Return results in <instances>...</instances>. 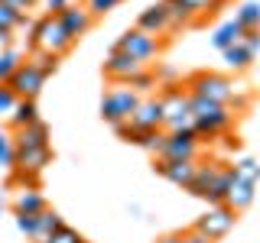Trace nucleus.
<instances>
[{"mask_svg":"<svg viewBox=\"0 0 260 243\" xmlns=\"http://www.w3.org/2000/svg\"><path fill=\"white\" fill-rule=\"evenodd\" d=\"M156 243H182V237L179 233H162V237H156Z\"/></svg>","mask_w":260,"mask_h":243,"instance_id":"41","label":"nucleus"},{"mask_svg":"<svg viewBox=\"0 0 260 243\" xmlns=\"http://www.w3.org/2000/svg\"><path fill=\"white\" fill-rule=\"evenodd\" d=\"M254 188H257V185H247V182H241V178H234V182H231V188H228V198H224V205L231 208L234 214L247 211L250 205H254Z\"/></svg>","mask_w":260,"mask_h":243,"instance_id":"17","label":"nucleus"},{"mask_svg":"<svg viewBox=\"0 0 260 243\" xmlns=\"http://www.w3.org/2000/svg\"><path fill=\"white\" fill-rule=\"evenodd\" d=\"M32 124H39L36 101H16V107L10 110V127L13 130H23V127H32Z\"/></svg>","mask_w":260,"mask_h":243,"instance_id":"20","label":"nucleus"},{"mask_svg":"<svg viewBox=\"0 0 260 243\" xmlns=\"http://www.w3.org/2000/svg\"><path fill=\"white\" fill-rule=\"evenodd\" d=\"M114 49H117V52H124V55H130V59H137L140 65H150L159 55L162 46H159L156 36H150V32H143V29L134 26V29H127L124 36L114 43Z\"/></svg>","mask_w":260,"mask_h":243,"instance_id":"6","label":"nucleus"},{"mask_svg":"<svg viewBox=\"0 0 260 243\" xmlns=\"http://www.w3.org/2000/svg\"><path fill=\"white\" fill-rule=\"evenodd\" d=\"M179 4H182L185 10H189L195 20L202 23V20H208V16H215V13L228 4V0H179Z\"/></svg>","mask_w":260,"mask_h":243,"instance_id":"23","label":"nucleus"},{"mask_svg":"<svg viewBox=\"0 0 260 243\" xmlns=\"http://www.w3.org/2000/svg\"><path fill=\"white\" fill-rule=\"evenodd\" d=\"M46 198L39 188H23L20 194H16L13 201V214H39V211H46Z\"/></svg>","mask_w":260,"mask_h":243,"instance_id":"19","label":"nucleus"},{"mask_svg":"<svg viewBox=\"0 0 260 243\" xmlns=\"http://www.w3.org/2000/svg\"><path fill=\"white\" fill-rule=\"evenodd\" d=\"M39 146H49V127L39 120L32 127H23L16 130L13 136V149H39Z\"/></svg>","mask_w":260,"mask_h":243,"instance_id":"16","label":"nucleus"},{"mask_svg":"<svg viewBox=\"0 0 260 243\" xmlns=\"http://www.w3.org/2000/svg\"><path fill=\"white\" fill-rule=\"evenodd\" d=\"M231 182H234L231 162H221V159L195 162V175H192V182L185 185V191L195 194V198H202V201H208V205H224Z\"/></svg>","mask_w":260,"mask_h":243,"instance_id":"2","label":"nucleus"},{"mask_svg":"<svg viewBox=\"0 0 260 243\" xmlns=\"http://www.w3.org/2000/svg\"><path fill=\"white\" fill-rule=\"evenodd\" d=\"M7 4H10L13 10H20V13H29V10L39 7V0H7Z\"/></svg>","mask_w":260,"mask_h":243,"instance_id":"39","label":"nucleus"},{"mask_svg":"<svg viewBox=\"0 0 260 243\" xmlns=\"http://www.w3.org/2000/svg\"><path fill=\"white\" fill-rule=\"evenodd\" d=\"M179 237H182V243H211L205 233H199L195 227H189V230H179Z\"/></svg>","mask_w":260,"mask_h":243,"instance_id":"38","label":"nucleus"},{"mask_svg":"<svg viewBox=\"0 0 260 243\" xmlns=\"http://www.w3.org/2000/svg\"><path fill=\"white\" fill-rule=\"evenodd\" d=\"M120 4V0H88V13H91L94 16V20H98V16H104V13H111L114 10V7H117Z\"/></svg>","mask_w":260,"mask_h":243,"instance_id":"32","label":"nucleus"},{"mask_svg":"<svg viewBox=\"0 0 260 243\" xmlns=\"http://www.w3.org/2000/svg\"><path fill=\"white\" fill-rule=\"evenodd\" d=\"M224 62L231 65L234 71H247L250 68V62H254V52H250L244 43H238V46H231V49H224Z\"/></svg>","mask_w":260,"mask_h":243,"instance_id":"24","label":"nucleus"},{"mask_svg":"<svg viewBox=\"0 0 260 243\" xmlns=\"http://www.w3.org/2000/svg\"><path fill=\"white\" fill-rule=\"evenodd\" d=\"M153 75H156V85H159V81L176 85V68H173V65H156V68H153Z\"/></svg>","mask_w":260,"mask_h":243,"instance_id":"36","label":"nucleus"},{"mask_svg":"<svg viewBox=\"0 0 260 243\" xmlns=\"http://www.w3.org/2000/svg\"><path fill=\"white\" fill-rule=\"evenodd\" d=\"M199 146H202V140L192 133V130H176V133H166V140H162L156 159H189V162H199Z\"/></svg>","mask_w":260,"mask_h":243,"instance_id":"9","label":"nucleus"},{"mask_svg":"<svg viewBox=\"0 0 260 243\" xmlns=\"http://www.w3.org/2000/svg\"><path fill=\"white\" fill-rule=\"evenodd\" d=\"M23 23H29L26 20V13H20V10H13L7 0H0V29H16V26H23Z\"/></svg>","mask_w":260,"mask_h":243,"instance_id":"27","label":"nucleus"},{"mask_svg":"<svg viewBox=\"0 0 260 243\" xmlns=\"http://www.w3.org/2000/svg\"><path fill=\"white\" fill-rule=\"evenodd\" d=\"M159 107H162V130L176 133V130H192V110H189V91L182 85H162Z\"/></svg>","mask_w":260,"mask_h":243,"instance_id":"5","label":"nucleus"},{"mask_svg":"<svg viewBox=\"0 0 260 243\" xmlns=\"http://www.w3.org/2000/svg\"><path fill=\"white\" fill-rule=\"evenodd\" d=\"M0 211H4V194H0Z\"/></svg>","mask_w":260,"mask_h":243,"instance_id":"42","label":"nucleus"},{"mask_svg":"<svg viewBox=\"0 0 260 243\" xmlns=\"http://www.w3.org/2000/svg\"><path fill=\"white\" fill-rule=\"evenodd\" d=\"M43 85H46V75L32 62H23L20 68L13 71V78L7 81V88L16 94V101H36L39 91H43Z\"/></svg>","mask_w":260,"mask_h":243,"instance_id":"10","label":"nucleus"},{"mask_svg":"<svg viewBox=\"0 0 260 243\" xmlns=\"http://www.w3.org/2000/svg\"><path fill=\"white\" fill-rule=\"evenodd\" d=\"M234 224H238V214H234L228 205H208V211H205V214H202L192 227H195L199 233H205V237L215 243V240L228 237Z\"/></svg>","mask_w":260,"mask_h":243,"instance_id":"8","label":"nucleus"},{"mask_svg":"<svg viewBox=\"0 0 260 243\" xmlns=\"http://www.w3.org/2000/svg\"><path fill=\"white\" fill-rule=\"evenodd\" d=\"M32 65H36L39 71L49 78V75H55L59 71V55H49V52H32V59H29Z\"/></svg>","mask_w":260,"mask_h":243,"instance_id":"29","label":"nucleus"},{"mask_svg":"<svg viewBox=\"0 0 260 243\" xmlns=\"http://www.w3.org/2000/svg\"><path fill=\"white\" fill-rule=\"evenodd\" d=\"M59 20H62L65 32H69V36L75 39V43H78V39H81L88 29L94 26V16L88 13V7H72V4H69V7H65V10L59 13Z\"/></svg>","mask_w":260,"mask_h":243,"instance_id":"15","label":"nucleus"},{"mask_svg":"<svg viewBox=\"0 0 260 243\" xmlns=\"http://www.w3.org/2000/svg\"><path fill=\"white\" fill-rule=\"evenodd\" d=\"M62 224H65V221H62L59 214H55L52 208L39 211V214H36V240H32V243H43V240L49 237V233H55V230H59Z\"/></svg>","mask_w":260,"mask_h":243,"instance_id":"21","label":"nucleus"},{"mask_svg":"<svg viewBox=\"0 0 260 243\" xmlns=\"http://www.w3.org/2000/svg\"><path fill=\"white\" fill-rule=\"evenodd\" d=\"M146 65H140L137 59H130V55L117 52V49H111L108 59H104V78L114 81V85H127L130 78L137 75V71H143Z\"/></svg>","mask_w":260,"mask_h":243,"instance_id":"11","label":"nucleus"},{"mask_svg":"<svg viewBox=\"0 0 260 243\" xmlns=\"http://www.w3.org/2000/svg\"><path fill=\"white\" fill-rule=\"evenodd\" d=\"M0 133H4V127H0Z\"/></svg>","mask_w":260,"mask_h":243,"instance_id":"43","label":"nucleus"},{"mask_svg":"<svg viewBox=\"0 0 260 243\" xmlns=\"http://www.w3.org/2000/svg\"><path fill=\"white\" fill-rule=\"evenodd\" d=\"M241 43L257 55V52H260V29H244V39H241Z\"/></svg>","mask_w":260,"mask_h":243,"instance_id":"37","label":"nucleus"},{"mask_svg":"<svg viewBox=\"0 0 260 243\" xmlns=\"http://www.w3.org/2000/svg\"><path fill=\"white\" fill-rule=\"evenodd\" d=\"M153 172L159 178H166V182L179 185V188H185L195 175V162H189V159H156L153 162Z\"/></svg>","mask_w":260,"mask_h":243,"instance_id":"12","label":"nucleus"},{"mask_svg":"<svg viewBox=\"0 0 260 243\" xmlns=\"http://www.w3.org/2000/svg\"><path fill=\"white\" fill-rule=\"evenodd\" d=\"M231 172H234V178H241V182L257 185L260 182V162L250 159V156H241V159L231 162Z\"/></svg>","mask_w":260,"mask_h":243,"instance_id":"22","label":"nucleus"},{"mask_svg":"<svg viewBox=\"0 0 260 243\" xmlns=\"http://www.w3.org/2000/svg\"><path fill=\"white\" fill-rule=\"evenodd\" d=\"M20 65H23V55L16 52V49H4V52H0V85H7Z\"/></svg>","mask_w":260,"mask_h":243,"instance_id":"26","label":"nucleus"},{"mask_svg":"<svg viewBox=\"0 0 260 243\" xmlns=\"http://www.w3.org/2000/svg\"><path fill=\"white\" fill-rule=\"evenodd\" d=\"M16 107V94L7 85H0V113H10Z\"/></svg>","mask_w":260,"mask_h":243,"instance_id":"35","label":"nucleus"},{"mask_svg":"<svg viewBox=\"0 0 260 243\" xmlns=\"http://www.w3.org/2000/svg\"><path fill=\"white\" fill-rule=\"evenodd\" d=\"M127 124L137 127V130H162V107H159V97H140V104H137V110L130 113Z\"/></svg>","mask_w":260,"mask_h":243,"instance_id":"13","label":"nucleus"},{"mask_svg":"<svg viewBox=\"0 0 260 243\" xmlns=\"http://www.w3.org/2000/svg\"><path fill=\"white\" fill-rule=\"evenodd\" d=\"M137 29L150 32V36H166V32H173V20H169L166 4H153V7H146V10L137 16Z\"/></svg>","mask_w":260,"mask_h":243,"instance_id":"14","label":"nucleus"},{"mask_svg":"<svg viewBox=\"0 0 260 243\" xmlns=\"http://www.w3.org/2000/svg\"><path fill=\"white\" fill-rule=\"evenodd\" d=\"M137 104H140V94L137 91H130V88H114V91H108L101 97V117L108 120L111 127L127 124L130 113L137 110Z\"/></svg>","mask_w":260,"mask_h":243,"instance_id":"7","label":"nucleus"},{"mask_svg":"<svg viewBox=\"0 0 260 243\" xmlns=\"http://www.w3.org/2000/svg\"><path fill=\"white\" fill-rule=\"evenodd\" d=\"M75 39L65 32L59 16H39L29 26V52H49V55H62L72 52Z\"/></svg>","mask_w":260,"mask_h":243,"instance_id":"4","label":"nucleus"},{"mask_svg":"<svg viewBox=\"0 0 260 243\" xmlns=\"http://www.w3.org/2000/svg\"><path fill=\"white\" fill-rule=\"evenodd\" d=\"M234 20H238L244 29H260V4L257 0H247L244 7H238Z\"/></svg>","mask_w":260,"mask_h":243,"instance_id":"25","label":"nucleus"},{"mask_svg":"<svg viewBox=\"0 0 260 243\" xmlns=\"http://www.w3.org/2000/svg\"><path fill=\"white\" fill-rule=\"evenodd\" d=\"M189 110H192V133L199 136V140L228 136L234 130V120H238V113L231 107L205 101V97H192V94H189Z\"/></svg>","mask_w":260,"mask_h":243,"instance_id":"3","label":"nucleus"},{"mask_svg":"<svg viewBox=\"0 0 260 243\" xmlns=\"http://www.w3.org/2000/svg\"><path fill=\"white\" fill-rule=\"evenodd\" d=\"M65 7H69V0H39L36 10H43V16H59Z\"/></svg>","mask_w":260,"mask_h":243,"instance_id":"34","label":"nucleus"},{"mask_svg":"<svg viewBox=\"0 0 260 243\" xmlns=\"http://www.w3.org/2000/svg\"><path fill=\"white\" fill-rule=\"evenodd\" d=\"M43 243H85V237H81L78 230H72L69 224H62L55 233H49V237L43 240Z\"/></svg>","mask_w":260,"mask_h":243,"instance_id":"30","label":"nucleus"},{"mask_svg":"<svg viewBox=\"0 0 260 243\" xmlns=\"http://www.w3.org/2000/svg\"><path fill=\"white\" fill-rule=\"evenodd\" d=\"M10 43H13V32L10 29H0V52H4V49H10Z\"/></svg>","mask_w":260,"mask_h":243,"instance_id":"40","label":"nucleus"},{"mask_svg":"<svg viewBox=\"0 0 260 243\" xmlns=\"http://www.w3.org/2000/svg\"><path fill=\"white\" fill-rule=\"evenodd\" d=\"M127 88H130V91H137V94H143V91H153V88H156V75H153V68H143V71H137V75L127 81Z\"/></svg>","mask_w":260,"mask_h":243,"instance_id":"28","label":"nucleus"},{"mask_svg":"<svg viewBox=\"0 0 260 243\" xmlns=\"http://www.w3.org/2000/svg\"><path fill=\"white\" fill-rule=\"evenodd\" d=\"M244 39V26L238 20H228V23H221V26L215 29V36H211V46L218 49V52H224V49H231V46H238Z\"/></svg>","mask_w":260,"mask_h":243,"instance_id":"18","label":"nucleus"},{"mask_svg":"<svg viewBox=\"0 0 260 243\" xmlns=\"http://www.w3.org/2000/svg\"><path fill=\"white\" fill-rule=\"evenodd\" d=\"M185 91H189L192 97H205V101L224 104V107H231L234 113L250 104L247 88H244L241 81L221 75V71H195V75L185 78Z\"/></svg>","mask_w":260,"mask_h":243,"instance_id":"1","label":"nucleus"},{"mask_svg":"<svg viewBox=\"0 0 260 243\" xmlns=\"http://www.w3.org/2000/svg\"><path fill=\"white\" fill-rule=\"evenodd\" d=\"M13 217H16L20 233H26L29 240H36V214H13Z\"/></svg>","mask_w":260,"mask_h":243,"instance_id":"33","label":"nucleus"},{"mask_svg":"<svg viewBox=\"0 0 260 243\" xmlns=\"http://www.w3.org/2000/svg\"><path fill=\"white\" fill-rule=\"evenodd\" d=\"M0 166L13 169V140L7 133H0Z\"/></svg>","mask_w":260,"mask_h":243,"instance_id":"31","label":"nucleus"}]
</instances>
